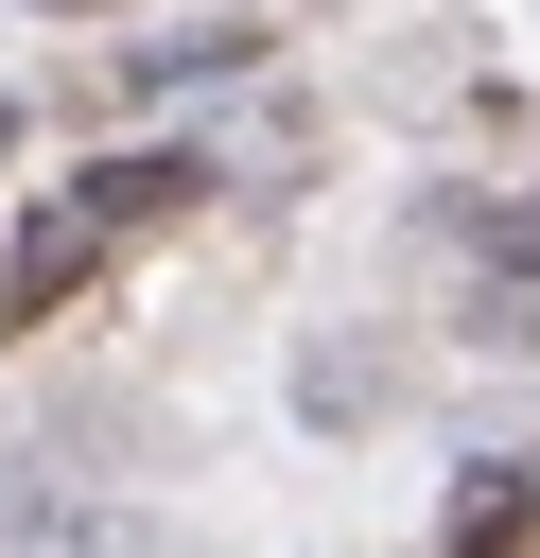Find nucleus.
<instances>
[{"instance_id": "obj_1", "label": "nucleus", "mask_w": 540, "mask_h": 558, "mask_svg": "<svg viewBox=\"0 0 540 558\" xmlns=\"http://www.w3.org/2000/svg\"><path fill=\"white\" fill-rule=\"evenodd\" d=\"M52 296H87V227H35V244H17V279H0V331H35Z\"/></svg>"}, {"instance_id": "obj_2", "label": "nucleus", "mask_w": 540, "mask_h": 558, "mask_svg": "<svg viewBox=\"0 0 540 558\" xmlns=\"http://www.w3.org/2000/svg\"><path fill=\"white\" fill-rule=\"evenodd\" d=\"M453 558H540V488H470L453 506Z\"/></svg>"}]
</instances>
